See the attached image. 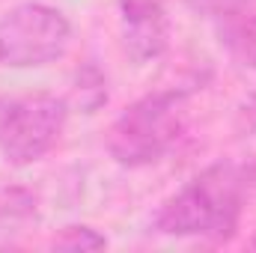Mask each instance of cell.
<instances>
[{"label":"cell","mask_w":256,"mask_h":253,"mask_svg":"<svg viewBox=\"0 0 256 253\" xmlns=\"http://www.w3.org/2000/svg\"><path fill=\"white\" fill-rule=\"evenodd\" d=\"M256 188V158L214 161L158 208L155 230L176 238L224 242L236 236Z\"/></svg>","instance_id":"6da1fadb"},{"label":"cell","mask_w":256,"mask_h":253,"mask_svg":"<svg viewBox=\"0 0 256 253\" xmlns=\"http://www.w3.org/2000/svg\"><path fill=\"white\" fill-rule=\"evenodd\" d=\"M188 128V96L182 90H158L114 120L108 131V152L122 167H146L161 161Z\"/></svg>","instance_id":"7a4b0ae2"},{"label":"cell","mask_w":256,"mask_h":253,"mask_svg":"<svg viewBox=\"0 0 256 253\" xmlns=\"http://www.w3.org/2000/svg\"><path fill=\"white\" fill-rule=\"evenodd\" d=\"M68 102L51 92L0 96V158L12 167L42 161L63 137Z\"/></svg>","instance_id":"3957f363"},{"label":"cell","mask_w":256,"mask_h":253,"mask_svg":"<svg viewBox=\"0 0 256 253\" xmlns=\"http://www.w3.org/2000/svg\"><path fill=\"white\" fill-rule=\"evenodd\" d=\"M72 24L48 3H21L0 18V66L42 68L68 51Z\"/></svg>","instance_id":"277c9868"},{"label":"cell","mask_w":256,"mask_h":253,"mask_svg":"<svg viewBox=\"0 0 256 253\" xmlns=\"http://www.w3.org/2000/svg\"><path fill=\"white\" fill-rule=\"evenodd\" d=\"M122 15V45L137 63H149L167 51L170 21L167 0H120Z\"/></svg>","instance_id":"5b68a950"},{"label":"cell","mask_w":256,"mask_h":253,"mask_svg":"<svg viewBox=\"0 0 256 253\" xmlns=\"http://www.w3.org/2000/svg\"><path fill=\"white\" fill-rule=\"evenodd\" d=\"M108 102V80L96 66H84L74 74V86H72V104L84 114H96L102 104Z\"/></svg>","instance_id":"8992f818"},{"label":"cell","mask_w":256,"mask_h":253,"mask_svg":"<svg viewBox=\"0 0 256 253\" xmlns=\"http://www.w3.org/2000/svg\"><path fill=\"white\" fill-rule=\"evenodd\" d=\"M54 248H63V250H104L108 238L98 230L86 226V224H72V226H63L54 236Z\"/></svg>","instance_id":"52a82bcc"},{"label":"cell","mask_w":256,"mask_h":253,"mask_svg":"<svg viewBox=\"0 0 256 253\" xmlns=\"http://www.w3.org/2000/svg\"><path fill=\"white\" fill-rule=\"evenodd\" d=\"M232 51L248 68H256V15L242 21L232 33Z\"/></svg>","instance_id":"ba28073f"},{"label":"cell","mask_w":256,"mask_h":253,"mask_svg":"<svg viewBox=\"0 0 256 253\" xmlns=\"http://www.w3.org/2000/svg\"><path fill=\"white\" fill-rule=\"evenodd\" d=\"M185 3L202 18H230V15L244 12L256 0H185Z\"/></svg>","instance_id":"9c48e42d"},{"label":"cell","mask_w":256,"mask_h":253,"mask_svg":"<svg viewBox=\"0 0 256 253\" xmlns=\"http://www.w3.org/2000/svg\"><path fill=\"white\" fill-rule=\"evenodd\" d=\"M236 131L242 137H256V90L238 104V110H236Z\"/></svg>","instance_id":"30bf717a"},{"label":"cell","mask_w":256,"mask_h":253,"mask_svg":"<svg viewBox=\"0 0 256 253\" xmlns=\"http://www.w3.org/2000/svg\"><path fill=\"white\" fill-rule=\"evenodd\" d=\"M250 248H254V250H256V238H254V242H250Z\"/></svg>","instance_id":"8fae6325"}]
</instances>
